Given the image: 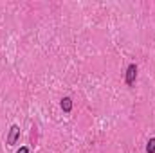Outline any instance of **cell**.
<instances>
[{
	"label": "cell",
	"instance_id": "6da1fadb",
	"mask_svg": "<svg viewBox=\"0 0 155 153\" xmlns=\"http://www.w3.org/2000/svg\"><path fill=\"white\" fill-rule=\"evenodd\" d=\"M135 79H137V65H135V63H130V65H128V69H126L124 81H126V85H128V86H132V85L135 83Z\"/></svg>",
	"mask_w": 155,
	"mask_h": 153
},
{
	"label": "cell",
	"instance_id": "7a4b0ae2",
	"mask_svg": "<svg viewBox=\"0 0 155 153\" xmlns=\"http://www.w3.org/2000/svg\"><path fill=\"white\" fill-rule=\"evenodd\" d=\"M18 139H20V128L16 124H13L11 130H9V135H7V144L9 146H15L18 142Z\"/></svg>",
	"mask_w": 155,
	"mask_h": 153
},
{
	"label": "cell",
	"instance_id": "5b68a950",
	"mask_svg": "<svg viewBox=\"0 0 155 153\" xmlns=\"http://www.w3.org/2000/svg\"><path fill=\"white\" fill-rule=\"evenodd\" d=\"M18 153H29V148H25V146H24V148H20V150H18Z\"/></svg>",
	"mask_w": 155,
	"mask_h": 153
},
{
	"label": "cell",
	"instance_id": "3957f363",
	"mask_svg": "<svg viewBox=\"0 0 155 153\" xmlns=\"http://www.w3.org/2000/svg\"><path fill=\"white\" fill-rule=\"evenodd\" d=\"M61 108H63V112H71L72 110V99L71 97H63L61 99Z\"/></svg>",
	"mask_w": 155,
	"mask_h": 153
},
{
	"label": "cell",
	"instance_id": "277c9868",
	"mask_svg": "<svg viewBox=\"0 0 155 153\" xmlns=\"http://www.w3.org/2000/svg\"><path fill=\"white\" fill-rule=\"evenodd\" d=\"M146 151L148 153H155V137H152L146 144Z\"/></svg>",
	"mask_w": 155,
	"mask_h": 153
}]
</instances>
